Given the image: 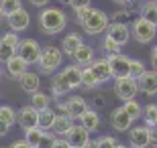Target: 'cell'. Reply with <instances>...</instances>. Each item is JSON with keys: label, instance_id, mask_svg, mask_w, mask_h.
Wrapping results in <instances>:
<instances>
[{"label": "cell", "instance_id": "cell-1", "mask_svg": "<svg viewBox=\"0 0 157 148\" xmlns=\"http://www.w3.org/2000/svg\"><path fill=\"white\" fill-rule=\"evenodd\" d=\"M67 24V18H65V12L61 8H55V6H49L39 14V27L45 34H57L65 29Z\"/></svg>", "mask_w": 157, "mask_h": 148}, {"label": "cell", "instance_id": "cell-2", "mask_svg": "<svg viewBox=\"0 0 157 148\" xmlns=\"http://www.w3.org/2000/svg\"><path fill=\"white\" fill-rule=\"evenodd\" d=\"M61 63H63L61 49H57V47H53V45L41 47V55H39L37 65H39V69L43 73H53L57 67H61Z\"/></svg>", "mask_w": 157, "mask_h": 148}, {"label": "cell", "instance_id": "cell-3", "mask_svg": "<svg viewBox=\"0 0 157 148\" xmlns=\"http://www.w3.org/2000/svg\"><path fill=\"white\" fill-rule=\"evenodd\" d=\"M108 24H110V16L100 8H92L90 16L82 23V27H84V33L88 34H100L108 29Z\"/></svg>", "mask_w": 157, "mask_h": 148}, {"label": "cell", "instance_id": "cell-4", "mask_svg": "<svg viewBox=\"0 0 157 148\" xmlns=\"http://www.w3.org/2000/svg\"><path fill=\"white\" fill-rule=\"evenodd\" d=\"M133 39L137 41V43H141V45H149L153 39H155L157 34V24L149 23V20H145V18H135L133 20Z\"/></svg>", "mask_w": 157, "mask_h": 148}, {"label": "cell", "instance_id": "cell-5", "mask_svg": "<svg viewBox=\"0 0 157 148\" xmlns=\"http://www.w3.org/2000/svg\"><path fill=\"white\" fill-rule=\"evenodd\" d=\"M114 93H117V97L122 99V102L135 99V96L139 93V83L131 75L128 77H118V79H114Z\"/></svg>", "mask_w": 157, "mask_h": 148}, {"label": "cell", "instance_id": "cell-6", "mask_svg": "<svg viewBox=\"0 0 157 148\" xmlns=\"http://www.w3.org/2000/svg\"><path fill=\"white\" fill-rule=\"evenodd\" d=\"M17 55H18L21 59H25L29 65H33V63L39 61L41 45L37 43L35 39H23L21 43H18V47H17Z\"/></svg>", "mask_w": 157, "mask_h": 148}, {"label": "cell", "instance_id": "cell-7", "mask_svg": "<svg viewBox=\"0 0 157 148\" xmlns=\"http://www.w3.org/2000/svg\"><path fill=\"white\" fill-rule=\"evenodd\" d=\"M59 106V110L63 112V114H67L71 120H78L84 112L88 110V103H86V99L84 97H80V96H74V97H70L67 102H59L57 103Z\"/></svg>", "mask_w": 157, "mask_h": 148}, {"label": "cell", "instance_id": "cell-8", "mask_svg": "<svg viewBox=\"0 0 157 148\" xmlns=\"http://www.w3.org/2000/svg\"><path fill=\"white\" fill-rule=\"evenodd\" d=\"M108 65H110V73L112 79H118V77H128V65H131V59L124 57V55H108Z\"/></svg>", "mask_w": 157, "mask_h": 148}, {"label": "cell", "instance_id": "cell-9", "mask_svg": "<svg viewBox=\"0 0 157 148\" xmlns=\"http://www.w3.org/2000/svg\"><path fill=\"white\" fill-rule=\"evenodd\" d=\"M17 122L23 130H31V128H37V122H39V112H37L33 106H25L17 112Z\"/></svg>", "mask_w": 157, "mask_h": 148}, {"label": "cell", "instance_id": "cell-10", "mask_svg": "<svg viewBox=\"0 0 157 148\" xmlns=\"http://www.w3.org/2000/svg\"><path fill=\"white\" fill-rule=\"evenodd\" d=\"M6 23H8L10 31H14V33H23V31L29 29V24H31V14L25 10V8H21V10L8 14V16H6Z\"/></svg>", "mask_w": 157, "mask_h": 148}, {"label": "cell", "instance_id": "cell-11", "mask_svg": "<svg viewBox=\"0 0 157 148\" xmlns=\"http://www.w3.org/2000/svg\"><path fill=\"white\" fill-rule=\"evenodd\" d=\"M65 140H67V144H70L71 148H82L84 144L90 140V132L84 128V126H71L70 130H67V134H65Z\"/></svg>", "mask_w": 157, "mask_h": 148}, {"label": "cell", "instance_id": "cell-12", "mask_svg": "<svg viewBox=\"0 0 157 148\" xmlns=\"http://www.w3.org/2000/svg\"><path fill=\"white\" fill-rule=\"evenodd\" d=\"M106 34L110 37L114 43L118 45H127L128 39H131V29H128V24L124 23H110L108 24V29H106Z\"/></svg>", "mask_w": 157, "mask_h": 148}, {"label": "cell", "instance_id": "cell-13", "mask_svg": "<svg viewBox=\"0 0 157 148\" xmlns=\"http://www.w3.org/2000/svg\"><path fill=\"white\" fill-rule=\"evenodd\" d=\"M110 124L117 132H127V130H131L133 118L124 112V108H114L110 112Z\"/></svg>", "mask_w": 157, "mask_h": 148}, {"label": "cell", "instance_id": "cell-14", "mask_svg": "<svg viewBox=\"0 0 157 148\" xmlns=\"http://www.w3.org/2000/svg\"><path fill=\"white\" fill-rule=\"evenodd\" d=\"M90 71L94 73V77L98 79V83H104V81L112 79V73H110V65H108V59L100 57V59H94L90 63Z\"/></svg>", "mask_w": 157, "mask_h": 148}, {"label": "cell", "instance_id": "cell-15", "mask_svg": "<svg viewBox=\"0 0 157 148\" xmlns=\"http://www.w3.org/2000/svg\"><path fill=\"white\" fill-rule=\"evenodd\" d=\"M139 91H143L145 96H157V71H145L139 79Z\"/></svg>", "mask_w": 157, "mask_h": 148}, {"label": "cell", "instance_id": "cell-16", "mask_svg": "<svg viewBox=\"0 0 157 148\" xmlns=\"http://www.w3.org/2000/svg\"><path fill=\"white\" fill-rule=\"evenodd\" d=\"M59 75L63 77V81L67 83L70 89L82 87V69H80V65H76V63H74V65H67Z\"/></svg>", "mask_w": 157, "mask_h": 148}, {"label": "cell", "instance_id": "cell-17", "mask_svg": "<svg viewBox=\"0 0 157 148\" xmlns=\"http://www.w3.org/2000/svg\"><path fill=\"white\" fill-rule=\"evenodd\" d=\"M131 146L133 148H145L149 146V126H137L128 134Z\"/></svg>", "mask_w": 157, "mask_h": 148}, {"label": "cell", "instance_id": "cell-18", "mask_svg": "<svg viewBox=\"0 0 157 148\" xmlns=\"http://www.w3.org/2000/svg\"><path fill=\"white\" fill-rule=\"evenodd\" d=\"M27 67H29V63L25 61V59H21L18 55H12V57L6 61V73H8V77H12V79H18L23 73H27Z\"/></svg>", "mask_w": 157, "mask_h": 148}, {"label": "cell", "instance_id": "cell-19", "mask_svg": "<svg viewBox=\"0 0 157 148\" xmlns=\"http://www.w3.org/2000/svg\"><path fill=\"white\" fill-rule=\"evenodd\" d=\"M18 83H21V89L27 91V93H35V91H39V85H41V79L37 73H31V71H27V73H23L21 77H18Z\"/></svg>", "mask_w": 157, "mask_h": 148}, {"label": "cell", "instance_id": "cell-20", "mask_svg": "<svg viewBox=\"0 0 157 148\" xmlns=\"http://www.w3.org/2000/svg\"><path fill=\"white\" fill-rule=\"evenodd\" d=\"M82 45H84V41H82L80 34L70 33V34H65L63 41H61V53H63V55H74Z\"/></svg>", "mask_w": 157, "mask_h": 148}, {"label": "cell", "instance_id": "cell-21", "mask_svg": "<svg viewBox=\"0 0 157 148\" xmlns=\"http://www.w3.org/2000/svg\"><path fill=\"white\" fill-rule=\"evenodd\" d=\"M71 57H74V63H76V65H80V67H90V63L94 61V49L90 45H82Z\"/></svg>", "mask_w": 157, "mask_h": 148}, {"label": "cell", "instance_id": "cell-22", "mask_svg": "<svg viewBox=\"0 0 157 148\" xmlns=\"http://www.w3.org/2000/svg\"><path fill=\"white\" fill-rule=\"evenodd\" d=\"M78 120H80V124L84 126L88 132H94V130H98V128H100V116L96 114L94 110H86Z\"/></svg>", "mask_w": 157, "mask_h": 148}, {"label": "cell", "instance_id": "cell-23", "mask_svg": "<svg viewBox=\"0 0 157 148\" xmlns=\"http://www.w3.org/2000/svg\"><path fill=\"white\" fill-rule=\"evenodd\" d=\"M139 16L149 20V23L157 24V2L153 0H145V2H141L139 6Z\"/></svg>", "mask_w": 157, "mask_h": 148}, {"label": "cell", "instance_id": "cell-24", "mask_svg": "<svg viewBox=\"0 0 157 148\" xmlns=\"http://www.w3.org/2000/svg\"><path fill=\"white\" fill-rule=\"evenodd\" d=\"M71 126H74V120H71L67 114H57V116H55V122H53L51 130L55 132L57 136H65Z\"/></svg>", "mask_w": 157, "mask_h": 148}, {"label": "cell", "instance_id": "cell-25", "mask_svg": "<svg viewBox=\"0 0 157 148\" xmlns=\"http://www.w3.org/2000/svg\"><path fill=\"white\" fill-rule=\"evenodd\" d=\"M55 112H53L51 108L47 110H41L39 112V122H37V126H39L41 130H51L53 128V122H55Z\"/></svg>", "mask_w": 157, "mask_h": 148}, {"label": "cell", "instance_id": "cell-26", "mask_svg": "<svg viewBox=\"0 0 157 148\" xmlns=\"http://www.w3.org/2000/svg\"><path fill=\"white\" fill-rule=\"evenodd\" d=\"M49 103H51V97L47 96V93H43V91H35V93L31 96V106H33L37 112L47 110V108H49Z\"/></svg>", "mask_w": 157, "mask_h": 148}, {"label": "cell", "instance_id": "cell-27", "mask_svg": "<svg viewBox=\"0 0 157 148\" xmlns=\"http://www.w3.org/2000/svg\"><path fill=\"white\" fill-rule=\"evenodd\" d=\"M67 91H70V87H67V83L63 81V77H61V75H55V77L51 79L53 97H63V96H67Z\"/></svg>", "mask_w": 157, "mask_h": 148}, {"label": "cell", "instance_id": "cell-28", "mask_svg": "<svg viewBox=\"0 0 157 148\" xmlns=\"http://www.w3.org/2000/svg\"><path fill=\"white\" fill-rule=\"evenodd\" d=\"M12 55H17V47H12L10 43H6V41L0 37V63H6Z\"/></svg>", "mask_w": 157, "mask_h": 148}, {"label": "cell", "instance_id": "cell-29", "mask_svg": "<svg viewBox=\"0 0 157 148\" xmlns=\"http://www.w3.org/2000/svg\"><path fill=\"white\" fill-rule=\"evenodd\" d=\"M43 132H45V130H41L39 126H37V128H31V130H25V140H27L33 148H37V146H39V142H41Z\"/></svg>", "mask_w": 157, "mask_h": 148}, {"label": "cell", "instance_id": "cell-30", "mask_svg": "<svg viewBox=\"0 0 157 148\" xmlns=\"http://www.w3.org/2000/svg\"><path fill=\"white\" fill-rule=\"evenodd\" d=\"M124 112H127L128 116L133 120H137V118H141L143 116V108H141V103L139 102H135V99H128V102H124Z\"/></svg>", "mask_w": 157, "mask_h": 148}, {"label": "cell", "instance_id": "cell-31", "mask_svg": "<svg viewBox=\"0 0 157 148\" xmlns=\"http://www.w3.org/2000/svg\"><path fill=\"white\" fill-rule=\"evenodd\" d=\"M145 71H147V67H145V63H143V61H139V59H131V65H128V75H131L133 79H139Z\"/></svg>", "mask_w": 157, "mask_h": 148}, {"label": "cell", "instance_id": "cell-32", "mask_svg": "<svg viewBox=\"0 0 157 148\" xmlns=\"http://www.w3.org/2000/svg\"><path fill=\"white\" fill-rule=\"evenodd\" d=\"M0 120L8 126H14L17 124V112L10 106H0Z\"/></svg>", "mask_w": 157, "mask_h": 148}, {"label": "cell", "instance_id": "cell-33", "mask_svg": "<svg viewBox=\"0 0 157 148\" xmlns=\"http://www.w3.org/2000/svg\"><path fill=\"white\" fill-rule=\"evenodd\" d=\"M82 85H84V87H88V89H92V87L100 85V83H98V79L94 77V73L90 71V67H84V69H82Z\"/></svg>", "mask_w": 157, "mask_h": 148}, {"label": "cell", "instance_id": "cell-34", "mask_svg": "<svg viewBox=\"0 0 157 148\" xmlns=\"http://www.w3.org/2000/svg\"><path fill=\"white\" fill-rule=\"evenodd\" d=\"M102 51H106V55H118V53H121V45L114 43V41L106 34L104 39H102Z\"/></svg>", "mask_w": 157, "mask_h": 148}, {"label": "cell", "instance_id": "cell-35", "mask_svg": "<svg viewBox=\"0 0 157 148\" xmlns=\"http://www.w3.org/2000/svg\"><path fill=\"white\" fill-rule=\"evenodd\" d=\"M0 6H2L4 14L8 16V14H12V12L21 10V8H23V2H21V0H0Z\"/></svg>", "mask_w": 157, "mask_h": 148}, {"label": "cell", "instance_id": "cell-36", "mask_svg": "<svg viewBox=\"0 0 157 148\" xmlns=\"http://www.w3.org/2000/svg\"><path fill=\"white\" fill-rule=\"evenodd\" d=\"M55 140H57V134L51 130H45L43 132V136H41V142L37 148H53V144H55Z\"/></svg>", "mask_w": 157, "mask_h": 148}, {"label": "cell", "instance_id": "cell-37", "mask_svg": "<svg viewBox=\"0 0 157 148\" xmlns=\"http://www.w3.org/2000/svg\"><path fill=\"white\" fill-rule=\"evenodd\" d=\"M157 114V106L155 103H149L145 110H143V118H145V126H153V120Z\"/></svg>", "mask_w": 157, "mask_h": 148}, {"label": "cell", "instance_id": "cell-38", "mask_svg": "<svg viewBox=\"0 0 157 148\" xmlns=\"http://www.w3.org/2000/svg\"><path fill=\"white\" fill-rule=\"evenodd\" d=\"M90 12H92V6H82V8H76V20L82 24L88 16H90Z\"/></svg>", "mask_w": 157, "mask_h": 148}, {"label": "cell", "instance_id": "cell-39", "mask_svg": "<svg viewBox=\"0 0 157 148\" xmlns=\"http://www.w3.org/2000/svg\"><path fill=\"white\" fill-rule=\"evenodd\" d=\"M117 146V140L112 136H102L98 138V148H114Z\"/></svg>", "mask_w": 157, "mask_h": 148}, {"label": "cell", "instance_id": "cell-40", "mask_svg": "<svg viewBox=\"0 0 157 148\" xmlns=\"http://www.w3.org/2000/svg\"><path fill=\"white\" fill-rule=\"evenodd\" d=\"M2 39H4L6 43H10L12 47H18V43H21V39H18V34L14 33V31H10V33H4V34H2Z\"/></svg>", "mask_w": 157, "mask_h": 148}, {"label": "cell", "instance_id": "cell-41", "mask_svg": "<svg viewBox=\"0 0 157 148\" xmlns=\"http://www.w3.org/2000/svg\"><path fill=\"white\" fill-rule=\"evenodd\" d=\"M63 2H67L74 10H76V8H82V6H90V0H63Z\"/></svg>", "mask_w": 157, "mask_h": 148}, {"label": "cell", "instance_id": "cell-42", "mask_svg": "<svg viewBox=\"0 0 157 148\" xmlns=\"http://www.w3.org/2000/svg\"><path fill=\"white\" fill-rule=\"evenodd\" d=\"M149 144L157 148V126H149Z\"/></svg>", "mask_w": 157, "mask_h": 148}, {"label": "cell", "instance_id": "cell-43", "mask_svg": "<svg viewBox=\"0 0 157 148\" xmlns=\"http://www.w3.org/2000/svg\"><path fill=\"white\" fill-rule=\"evenodd\" d=\"M131 14H128V10H118V12H114L110 18H114V23H122L124 18H128Z\"/></svg>", "mask_w": 157, "mask_h": 148}, {"label": "cell", "instance_id": "cell-44", "mask_svg": "<svg viewBox=\"0 0 157 148\" xmlns=\"http://www.w3.org/2000/svg\"><path fill=\"white\" fill-rule=\"evenodd\" d=\"M8 148H33V146H31L27 140H14V142H12Z\"/></svg>", "mask_w": 157, "mask_h": 148}, {"label": "cell", "instance_id": "cell-45", "mask_svg": "<svg viewBox=\"0 0 157 148\" xmlns=\"http://www.w3.org/2000/svg\"><path fill=\"white\" fill-rule=\"evenodd\" d=\"M53 148H71V146L67 144V140H65V138H57V140H55V144H53Z\"/></svg>", "mask_w": 157, "mask_h": 148}, {"label": "cell", "instance_id": "cell-46", "mask_svg": "<svg viewBox=\"0 0 157 148\" xmlns=\"http://www.w3.org/2000/svg\"><path fill=\"white\" fill-rule=\"evenodd\" d=\"M151 65H153V69L157 71V45L151 49Z\"/></svg>", "mask_w": 157, "mask_h": 148}, {"label": "cell", "instance_id": "cell-47", "mask_svg": "<svg viewBox=\"0 0 157 148\" xmlns=\"http://www.w3.org/2000/svg\"><path fill=\"white\" fill-rule=\"evenodd\" d=\"M8 130H10V126L4 124V122L0 120V136H6V134H8Z\"/></svg>", "mask_w": 157, "mask_h": 148}, {"label": "cell", "instance_id": "cell-48", "mask_svg": "<svg viewBox=\"0 0 157 148\" xmlns=\"http://www.w3.org/2000/svg\"><path fill=\"white\" fill-rule=\"evenodd\" d=\"M82 148H98V140H94V138H90V140H88V142L84 144Z\"/></svg>", "mask_w": 157, "mask_h": 148}, {"label": "cell", "instance_id": "cell-49", "mask_svg": "<svg viewBox=\"0 0 157 148\" xmlns=\"http://www.w3.org/2000/svg\"><path fill=\"white\" fill-rule=\"evenodd\" d=\"M29 2H31L33 6H39V8H41V6H45L49 0H29Z\"/></svg>", "mask_w": 157, "mask_h": 148}, {"label": "cell", "instance_id": "cell-50", "mask_svg": "<svg viewBox=\"0 0 157 148\" xmlns=\"http://www.w3.org/2000/svg\"><path fill=\"white\" fill-rule=\"evenodd\" d=\"M112 2H117V4H131V0H112Z\"/></svg>", "mask_w": 157, "mask_h": 148}, {"label": "cell", "instance_id": "cell-51", "mask_svg": "<svg viewBox=\"0 0 157 148\" xmlns=\"http://www.w3.org/2000/svg\"><path fill=\"white\" fill-rule=\"evenodd\" d=\"M2 20H6V14H4V10H2V6H0V23Z\"/></svg>", "mask_w": 157, "mask_h": 148}, {"label": "cell", "instance_id": "cell-52", "mask_svg": "<svg viewBox=\"0 0 157 148\" xmlns=\"http://www.w3.org/2000/svg\"><path fill=\"white\" fill-rule=\"evenodd\" d=\"M114 148H127V146H124V144H117V146H114Z\"/></svg>", "mask_w": 157, "mask_h": 148}, {"label": "cell", "instance_id": "cell-53", "mask_svg": "<svg viewBox=\"0 0 157 148\" xmlns=\"http://www.w3.org/2000/svg\"><path fill=\"white\" fill-rule=\"evenodd\" d=\"M153 126H157V114H155V120H153Z\"/></svg>", "mask_w": 157, "mask_h": 148}, {"label": "cell", "instance_id": "cell-54", "mask_svg": "<svg viewBox=\"0 0 157 148\" xmlns=\"http://www.w3.org/2000/svg\"><path fill=\"white\" fill-rule=\"evenodd\" d=\"M0 77H2V65H0Z\"/></svg>", "mask_w": 157, "mask_h": 148}, {"label": "cell", "instance_id": "cell-55", "mask_svg": "<svg viewBox=\"0 0 157 148\" xmlns=\"http://www.w3.org/2000/svg\"><path fill=\"white\" fill-rule=\"evenodd\" d=\"M153 2H157V0H153Z\"/></svg>", "mask_w": 157, "mask_h": 148}]
</instances>
